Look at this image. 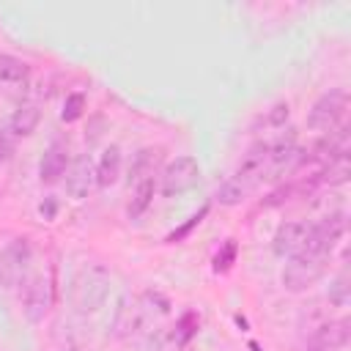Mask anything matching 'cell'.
I'll use <instances>...</instances> for the list:
<instances>
[{"label": "cell", "mask_w": 351, "mask_h": 351, "mask_svg": "<svg viewBox=\"0 0 351 351\" xmlns=\"http://www.w3.org/2000/svg\"><path fill=\"white\" fill-rule=\"evenodd\" d=\"M348 318H340V321H329L324 324L321 329L313 332V337L307 340V351H340L346 343H348Z\"/></svg>", "instance_id": "30bf717a"}, {"label": "cell", "mask_w": 351, "mask_h": 351, "mask_svg": "<svg viewBox=\"0 0 351 351\" xmlns=\"http://www.w3.org/2000/svg\"><path fill=\"white\" fill-rule=\"evenodd\" d=\"M307 230L310 225L307 222H282L271 239V247L280 258H293L299 252H304V244H307Z\"/></svg>", "instance_id": "9c48e42d"}, {"label": "cell", "mask_w": 351, "mask_h": 351, "mask_svg": "<svg viewBox=\"0 0 351 351\" xmlns=\"http://www.w3.org/2000/svg\"><path fill=\"white\" fill-rule=\"evenodd\" d=\"M206 214H208V206H203V208H200L197 214H192V217H189V219H186V222H184L178 230H173V233L167 236V241H170V244H173V241H181V239H184V236H186L192 228H197V225L203 222V217H206Z\"/></svg>", "instance_id": "44dd1931"}, {"label": "cell", "mask_w": 351, "mask_h": 351, "mask_svg": "<svg viewBox=\"0 0 351 351\" xmlns=\"http://www.w3.org/2000/svg\"><path fill=\"white\" fill-rule=\"evenodd\" d=\"M82 112H85V96H82V93H69L66 101H63L60 118H63L66 123H71V121H77Z\"/></svg>", "instance_id": "ac0fdd59"}, {"label": "cell", "mask_w": 351, "mask_h": 351, "mask_svg": "<svg viewBox=\"0 0 351 351\" xmlns=\"http://www.w3.org/2000/svg\"><path fill=\"white\" fill-rule=\"evenodd\" d=\"M236 252H239V250H236V241L228 239L225 247L214 255V271H228V269L233 266V261H236Z\"/></svg>", "instance_id": "d6986e66"}, {"label": "cell", "mask_w": 351, "mask_h": 351, "mask_svg": "<svg viewBox=\"0 0 351 351\" xmlns=\"http://www.w3.org/2000/svg\"><path fill=\"white\" fill-rule=\"evenodd\" d=\"M324 274H326V258L299 252V255L288 258V263L282 269V285H285V291L299 293V291L315 285Z\"/></svg>", "instance_id": "3957f363"}, {"label": "cell", "mask_w": 351, "mask_h": 351, "mask_svg": "<svg viewBox=\"0 0 351 351\" xmlns=\"http://www.w3.org/2000/svg\"><path fill=\"white\" fill-rule=\"evenodd\" d=\"M288 112H291L288 101H280V104H274V107L266 112V123H269V126H282V123L288 121Z\"/></svg>", "instance_id": "7402d4cb"}, {"label": "cell", "mask_w": 351, "mask_h": 351, "mask_svg": "<svg viewBox=\"0 0 351 351\" xmlns=\"http://www.w3.org/2000/svg\"><path fill=\"white\" fill-rule=\"evenodd\" d=\"M346 110H348V93L343 88H332L326 90L324 96L315 99V104L310 107V115H307V126L315 129V132H335L343 126V118H346Z\"/></svg>", "instance_id": "6da1fadb"}, {"label": "cell", "mask_w": 351, "mask_h": 351, "mask_svg": "<svg viewBox=\"0 0 351 351\" xmlns=\"http://www.w3.org/2000/svg\"><path fill=\"white\" fill-rule=\"evenodd\" d=\"M269 176H271V170H269V143H258L244 154V159L239 165V173H236V181H241L247 189H252L258 181H263Z\"/></svg>", "instance_id": "52a82bcc"}, {"label": "cell", "mask_w": 351, "mask_h": 351, "mask_svg": "<svg viewBox=\"0 0 351 351\" xmlns=\"http://www.w3.org/2000/svg\"><path fill=\"white\" fill-rule=\"evenodd\" d=\"M52 302H55V282H52V274H36V277L25 285V296H22L25 318H27L30 324L44 321V315L49 313Z\"/></svg>", "instance_id": "5b68a950"}, {"label": "cell", "mask_w": 351, "mask_h": 351, "mask_svg": "<svg viewBox=\"0 0 351 351\" xmlns=\"http://www.w3.org/2000/svg\"><path fill=\"white\" fill-rule=\"evenodd\" d=\"M121 165H123V156H121V148L118 145H107L96 162V184L101 189L112 186L118 178H121Z\"/></svg>", "instance_id": "7c38bea8"}, {"label": "cell", "mask_w": 351, "mask_h": 351, "mask_svg": "<svg viewBox=\"0 0 351 351\" xmlns=\"http://www.w3.org/2000/svg\"><path fill=\"white\" fill-rule=\"evenodd\" d=\"M93 184H96V165H93V159L88 154H80L66 167V192L74 200H82V197H88Z\"/></svg>", "instance_id": "ba28073f"}, {"label": "cell", "mask_w": 351, "mask_h": 351, "mask_svg": "<svg viewBox=\"0 0 351 351\" xmlns=\"http://www.w3.org/2000/svg\"><path fill=\"white\" fill-rule=\"evenodd\" d=\"M33 261V247L27 239H14L3 252H0V285L3 288H16L25 282L27 269Z\"/></svg>", "instance_id": "277c9868"}, {"label": "cell", "mask_w": 351, "mask_h": 351, "mask_svg": "<svg viewBox=\"0 0 351 351\" xmlns=\"http://www.w3.org/2000/svg\"><path fill=\"white\" fill-rule=\"evenodd\" d=\"M38 121H41L38 107H36V104H22V107L14 110V115L8 118V129H5V132H8L11 137H30V134L36 132Z\"/></svg>", "instance_id": "4fadbf2b"}, {"label": "cell", "mask_w": 351, "mask_h": 351, "mask_svg": "<svg viewBox=\"0 0 351 351\" xmlns=\"http://www.w3.org/2000/svg\"><path fill=\"white\" fill-rule=\"evenodd\" d=\"M329 302L337 304V307H346L348 304V277L340 274L332 285H329Z\"/></svg>", "instance_id": "ffe728a7"}, {"label": "cell", "mask_w": 351, "mask_h": 351, "mask_svg": "<svg viewBox=\"0 0 351 351\" xmlns=\"http://www.w3.org/2000/svg\"><path fill=\"white\" fill-rule=\"evenodd\" d=\"M159 159H162V151L159 148H143V151H137L134 159H132V165H129V184L134 186V184H140L145 178H154V167H156Z\"/></svg>", "instance_id": "5bb4252c"}, {"label": "cell", "mask_w": 351, "mask_h": 351, "mask_svg": "<svg viewBox=\"0 0 351 351\" xmlns=\"http://www.w3.org/2000/svg\"><path fill=\"white\" fill-rule=\"evenodd\" d=\"M30 74V66L14 55H0V82H8V85H19L25 82Z\"/></svg>", "instance_id": "2e32d148"}, {"label": "cell", "mask_w": 351, "mask_h": 351, "mask_svg": "<svg viewBox=\"0 0 351 351\" xmlns=\"http://www.w3.org/2000/svg\"><path fill=\"white\" fill-rule=\"evenodd\" d=\"M343 233H346V211L326 214L324 219H318L315 225H310L304 252L307 255H318V258H329L332 250L337 247V241L343 239Z\"/></svg>", "instance_id": "7a4b0ae2"}, {"label": "cell", "mask_w": 351, "mask_h": 351, "mask_svg": "<svg viewBox=\"0 0 351 351\" xmlns=\"http://www.w3.org/2000/svg\"><path fill=\"white\" fill-rule=\"evenodd\" d=\"M197 176H200V165L195 156H176L162 173V195L165 197L184 195L197 184Z\"/></svg>", "instance_id": "8992f818"}, {"label": "cell", "mask_w": 351, "mask_h": 351, "mask_svg": "<svg viewBox=\"0 0 351 351\" xmlns=\"http://www.w3.org/2000/svg\"><path fill=\"white\" fill-rule=\"evenodd\" d=\"M247 192H250V189H247L241 181L230 178V181H225V184L217 189L214 200H217L219 206H236V203H241V200H244V195H247Z\"/></svg>", "instance_id": "e0dca14e"}, {"label": "cell", "mask_w": 351, "mask_h": 351, "mask_svg": "<svg viewBox=\"0 0 351 351\" xmlns=\"http://www.w3.org/2000/svg\"><path fill=\"white\" fill-rule=\"evenodd\" d=\"M14 154V137L8 132H0V165Z\"/></svg>", "instance_id": "603a6c76"}, {"label": "cell", "mask_w": 351, "mask_h": 351, "mask_svg": "<svg viewBox=\"0 0 351 351\" xmlns=\"http://www.w3.org/2000/svg\"><path fill=\"white\" fill-rule=\"evenodd\" d=\"M151 200H154V178H145V181L134 184V186H132V197H129V206H126V214H129V219H140V217L148 211Z\"/></svg>", "instance_id": "9a60e30c"}, {"label": "cell", "mask_w": 351, "mask_h": 351, "mask_svg": "<svg viewBox=\"0 0 351 351\" xmlns=\"http://www.w3.org/2000/svg\"><path fill=\"white\" fill-rule=\"evenodd\" d=\"M66 162H69L66 148H63L60 143L49 145V148L44 151L41 162H38V178H41L44 184H55V181H60L63 173H66Z\"/></svg>", "instance_id": "8fae6325"}]
</instances>
